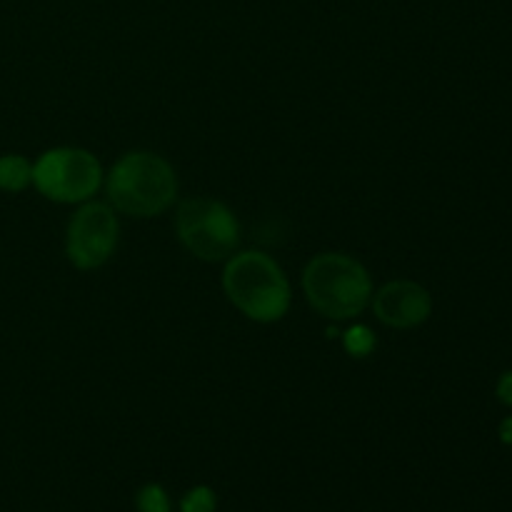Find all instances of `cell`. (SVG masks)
Returning a JSON list of instances; mask_svg holds the SVG:
<instances>
[{"label":"cell","instance_id":"obj_6","mask_svg":"<svg viewBox=\"0 0 512 512\" xmlns=\"http://www.w3.org/2000/svg\"><path fill=\"white\" fill-rule=\"evenodd\" d=\"M120 225L115 210L105 203H85L70 218L65 253L78 270H95L108 263L118 245Z\"/></svg>","mask_w":512,"mask_h":512},{"label":"cell","instance_id":"obj_10","mask_svg":"<svg viewBox=\"0 0 512 512\" xmlns=\"http://www.w3.org/2000/svg\"><path fill=\"white\" fill-rule=\"evenodd\" d=\"M135 503H138L140 512H170V500L160 485H145V488H140Z\"/></svg>","mask_w":512,"mask_h":512},{"label":"cell","instance_id":"obj_1","mask_svg":"<svg viewBox=\"0 0 512 512\" xmlns=\"http://www.w3.org/2000/svg\"><path fill=\"white\" fill-rule=\"evenodd\" d=\"M108 200L115 210L133 218L165 213L178 195V178L165 158L155 153H128L113 165L105 180Z\"/></svg>","mask_w":512,"mask_h":512},{"label":"cell","instance_id":"obj_11","mask_svg":"<svg viewBox=\"0 0 512 512\" xmlns=\"http://www.w3.org/2000/svg\"><path fill=\"white\" fill-rule=\"evenodd\" d=\"M215 495L210 488H195L180 503V512H213Z\"/></svg>","mask_w":512,"mask_h":512},{"label":"cell","instance_id":"obj_8","mask_svg":"<svg viewBox=\"0 0 512 512\" xmlns=\"http://www.w3.org/2000/svg\"><path fill=\"white\" fill-rule=\"evenodd\" d=\"M33 183V163L23 155H0V190L20 193Z\"/></svg>","mask_w":512,"mask_h":512},{"label":"cell","instance_id":"obj_12","mask_svg":"<svg viewBox=\"0 0 512 512\" xmlns=\"http://www.w3.org/2000/svg\"><path fill=\"white\" fill-rule=\"evenodd\" d=\"M495 393H498L500 403L510 405V408H512V370H508V373L500 375L498 388H495Z\"/></svg>","mask_w":512,"mask_h":512},{"label":"cell","instance_id":"obj_9","mask_svg":"<svg viewBox=\"0 0 512 512\" xmlns=\"http://www.w3.org/2000/svg\"><path fill=\"white\" fill-rule=\"evenodd\" d=\"M343 345L353 358H368L375 345H378V340H375V333L368 325H353V328L345 330Z\"/></svg>","mask_w":512,"mask_h":512},{"label":"cell","instance_id":"obj_4","mask_svg":"<svg viewBox=\"0 0 512 512\" xmlns=\"http://www.w3.org/2000/svg\"><path fill=\"white\" fill-rule=\"evenodd\" d=\"M175 228L180 243L205 263L228 260L240 243V225L233 210L210 198H190L180 203Z\"/></svg>","mask_w":512,"mask_h":512},{"label":"cell","instance_id":"obj_13","mask_svg":"<svg viewBox=\"0 0 512 512\" xmlns=\"http://www.w3.org/2000/svg\"><path fill=\"white\" fill-rule=\"evenodd\" d=\"M500 440H503L505 445H512V415L510 418H505L503 423H500Z\"/></svg>","mask_w":512,"mask_h":512},{"label":"cell","instance_id":"obj_3","mask_svg":"<svg viewBox=\"0 0 512 512\" xmlns=\"http://www.w3.org/2000/svg\"><path fill=\"white\" fill-rule=\"evenodd\" d=\"M308 303L330 320H350L373 298V280L363 263L345 253L315 255L303 270Z\"/></svg>","mask_w":512,"mask_h":512},{"label":"cell","instance_id":"obj_7","mask_svg":"<svg viewBox=\"0 0 512 512\" xmlns=\"http://www.w3.org/2000/svg\"><path fill=\"white\" fill-rule=\"evenodd\" d=\"M373 310L380 323L388 328L410 330L430 318L433 298L423 285L413 283V280H393L375 293Z\"/></svg>","mask_w":512,"mask_h":512},{"label":"cell","instance_id":"obj_5","mask_svg":"<svg viewBox=\"0 0 512 512\" xmlns=\"http://www.w3.org/2000/svg\"><path fill=\"white\" fill-rule=\"evenodd\" d=\"M103 183L98 158L83 148L45 150L33 165V185L55 203H88Z\"/></svg>","mask_w":512,"mask_h":512},{"label":"cell","instance_id":"obj_2","mask_svg":"<svg viewBox=\"0 0 512 512\" xmlns=\"http://www.w3.org/2000/svg\"><path fill=\"white\" fill-rule=\"evenodd\" d=\"M223 288L230 303L255 323H275L290 308V283L270 255H230L223 273Z\"/></svg>","mask_w":512,"mask_h":512}]
</instances>
